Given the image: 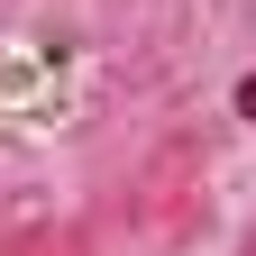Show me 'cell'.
Wrapping results in <instances>:
<instances>
[{
	"mask_svg": "<svg viewBox=\"0 0 256 256\" xmlns=\"http://www.w3.org/2000/svg\"><path fill=\"white\" fill-rule=\"evenodd\" d=\"M238 119H256V74H247V82H238Z\"/></svg>",
	"mask_w": 256,
	"mask_h": 256,
	"instance_id": "cell-1",
	"label": "cell"
}]
</instances>
